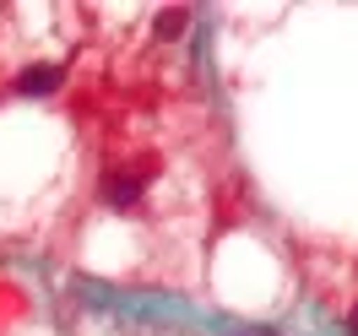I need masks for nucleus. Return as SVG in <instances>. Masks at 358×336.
<instances>
[{"instance_id":"1","label":"nucleus","mask_w":358,"mask_h":336,"mask_svg":"<svg viewBox=\"0 0 358 336\" xmlns=\"http://www.w3.org/2000/svg\"><path fill=\"white\" fill-rule=\"evenodd\" d=\"M141 190H147V168H114L109 180H103V201L125 212V206L141 201Z\"/></svg>"},{"instance_id":"2","label":"nucleus","mask_w":358,"mask_h":336,"mask_svg":"<svg viewBox=\"0 0 358 336\" xmlns=\"http://www.w3.org/2000/svg\"><path fill=\"white\" fill-rule=\"evenodd\" d=\"M60 87V66H27L22 76H17V92H27V98H38V92Z\"/></svg>"},{"instance_id":"3","label":"nucleus","mask_w":358,"mask_h":336,"mask_svg":"<svg viewBox=\"0 0 358 336\" xmlns=\"http://www.w3.org/2000/svg\"><path fill=\"white\" fill-rule=\"evenodd\" d=\"M179 27H185V11H163V17H157V33H163V38H174Z\"/></svg>"},{"instance_id":"4","label":"nucleus","mask_w":358,"mask_h":336,"mask_svg":"<svg viewBox=\"0 0 358 336\" xmlns=\"http://www.w3.org/2000/svg\"><path fill=\"white\" fill-rule=\"evenodd\" d=\"M348 331L358 336V304H353V309H348Z\"/></svg>"}]
</instances>
